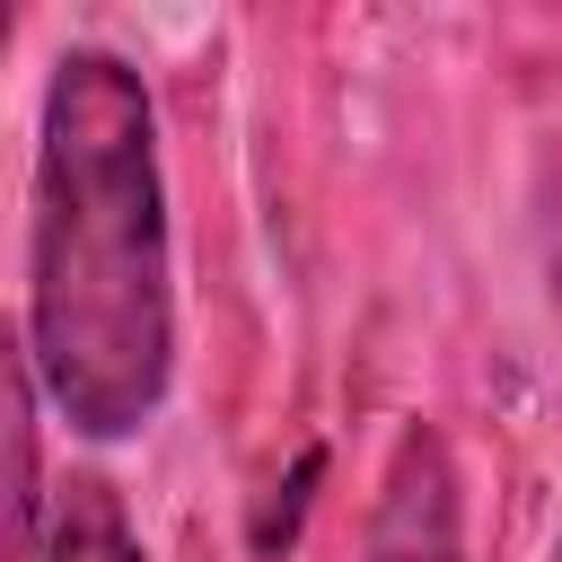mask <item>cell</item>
I'll return each mask as SVG.
<instances>
[{
	"instance_id": "obj_1",
	"label": "cell",
	"mask_w": 562,
	"mask_h": 562,
	"mask_svg": "<svg viewBox=\"0 0 562 562\" xmlns=\"http://www.w3.org/2000/svg\"><path fill=\"white\" fill-rule=\"evenodd\" d=\"M26 369L35 395L97 448L140 439L176 378V255L149 79L70 44L35 114L26 193Z\"/></svg>"
},
{
	"instance_id": "obj_2",
	"label": "cell",
	"mask_w": 562,
	"mask_h": 562,
	"mask_svg": "<svg viewBox=\"0 0 562 562\" xmlns=\"http://www.w3.org/2000/svg\"><path fill=\"white\" fill-rule=\"evenodd\" d=\"M360 562H465V509H457V457L430 422H404L378 474L369 544Z\"/></svg>"
},
{
	"instance_id": "obj_3",
	"label": "cell",
	"mask_w": 562,
	"mask_h": 562,
	"mask_svg": "<svg viewBox=\"0 0 562 562\" xmlns=\"http://www.w3.org/2000/svg\"><path fill=\"white\" fill-rule=\"evenodd\" d=\"M35 369L18 325H0V562H35Z\"/></svg>"
},
{
	"instance_id": "obj_4",
	"label": "cell",
	"mask_w": 562,
	"mask_h": 562,
	"mask_svg": "<svg viewBox=\"0 0 562 562\" xmlns=\"http://www.w3.org/2000/svg\"><path fill=\"white\" fill-rule=\"evenodd\" d=\"M35 562H140V536L123 518V492L105 474H70L44 509V544Z\"/></svg>"
},
{
	"instance_id": "obj_5",
	"label": "cell",
	"mask_w": 562,
	"mask_h": 562,
	"mask_svg": "<svg viewBox=\"0 0 562 562\" xmlns=\"http://www.w3.org/2000/svg\"><path fill=\"white\" fill-rule=\"evenodd\" d=\"M316 483H325V439H307V448L290 457V474H272V492L255 501V518H246V553H255V562H281V553L299 544V518H307Z\"/></svg>"
},
{
	"instance_id": "obj_6",
	"label": "cell",
	"mask_w": 562,
	"mask_h": 562,
	"mask_svg": "<svg viewBox=\"0 0 562 562\" xmlns=\"http://www.w3.org/2000/svg\"><path fill=\"white\" fill-rule=\"evenodd\" d=\"M0 44H9V9H0Z\"/></svg>"
},
{
	"instance_id": "obj_7",
	"label": "cell",
	"mask_w": 562,
	"mask_h": 562,
	"mask_svg": "<svg viewBox=\"0 0 562 562\" xmlns=\"http://www.w3.org/2000/svg\"><path fill=\"white\" fill-rule=\"evenodd\" d=\"M553 562H562V544H553Z\"/></svg>"
}]
</instances>
